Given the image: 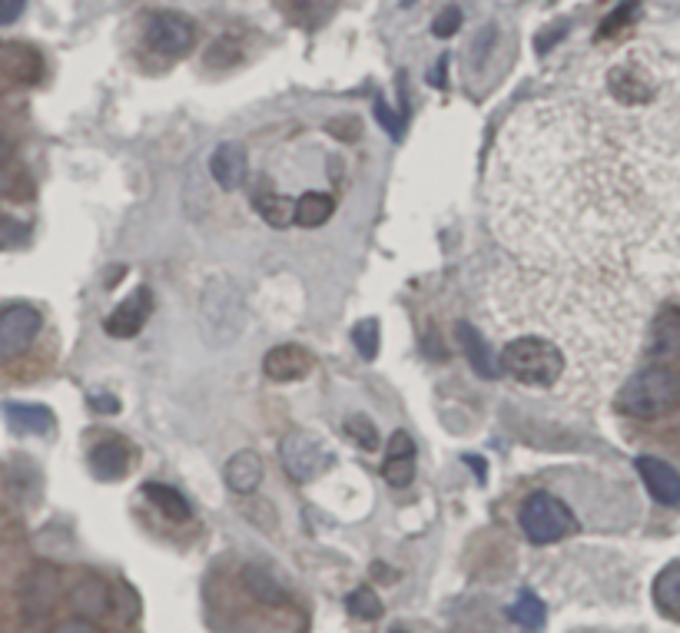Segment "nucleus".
<instances>
[{
    "label": "nucleus",
    "mask_w": 680,
    "mask_h": 633,
    "mask_svg": "<svg viewBox=\"0 0 680 633\" xmlns=\"http://www.w3.org/2000/svg\"><path fill=\"white\" fill-rule=\"evenodd\" d=\"M491 225L514 262L644 292L680 289V140L611 100H538L501 130Z\"/></svg>",
    "instance_id": "f257e3e1"
},
{
    "label": "nucleus",
    "mask_w": 680,
    "mask_h": 633,
    "mask_svg": "<svg viewBox=\"0 0 680 633\" xmlns=\"http://www.w3.org/2000/svg\"><path fill=\"white\" fill-rule=\"evenodd\" d=\"M488 302L504 339L538 335L564 355L558 392L571 405H594L614 389L661 309L644 292L514 259L494 269Z\"/></svg>",
    "instance_id": "f03ea898"
},
{
    "label": "nucleus",
    "mask_w": 680,
    "mask_h": 633,
    "mask_svg": "<svg viewBox=\"0 0 680 633\" xmlns=\"http://www.w3.org/2000/svg\"><path fill=\"white\" fill-rule=\"evenodd\" d=\"M680 405V369L668 362H654L634 372L618 392V412L638 422H658L678 412Z\"/></svg>",
    "instance_id": "7ed1b4c3"
},
{
    "label": "nucleus",
    "mask_w": 680,
    "mask_h": 633,
    "mask_svg": "<svg viewBox=\"0 0 680 633\" xmlns=\"http://www.w3.org/2000/svg\"><path fill=\"white\" fill-rule=\"evenodd\" d=\"M498 362H501V372L511 375L518 385H524V389H544V392L561 389L564 372H568L564 355H561L551 342H544V339H538V335L508 339Z\"/></svg>",
    "instance_id": "20e7f679"
},
{
    "label": "nucleus",
    "mask_w": 680,
    "mask_h": 633,
    "mask_svg": "<svg viewBox=\"0 0 680 633\" xmlns=\"http://www.w3.org/2000/svg\"><path fill=\"white\" fill-rule=\"evenodd\" d=\"M200 322L203 335L213 345H227L242 332V299L229 279H213L200 299Z\"/></svg>",
    "instance_id": "39448f33"
},
{
    "label": "nucleus",
    "mask_w": 680,
    "mask_h": 633,
    "mask_svg": "<svg viewBox=\"0 0 680 633\" xmlns=\"http://www.w3.org/2000/svg\"><path fill=\"white\" fill-rule=\"evenodd\" d=\"M521 528H524V537L531 544H554V541H564L568 534H574L578 521L561 498H554L548 491H534L521 508Z\"/></svg>",
    "instance_id": "423d86ee"
},
{
    "label": "nucleus",
    "mask_w": 680,
    "mask_h": 633,
    "mask_svg": "<svg viewBox=\"0 0 680 633\" xmlns=\"http://www.w3.org/2000/svg\"><path fill=\"white\" fill-rule=\"evenodd\" d=\"M60 601V571L53 564H37L20 587V614H23V633H40L47 617L53 614Z\"/></svg>",
    "instance_id": "0eeeda50"
},
{
    "label": "nucleus",
    "mask_w": 680,
    "mask_h": 633,
    "mask_svg": "<svg viewBox=\"0 0 680 633\" xmlns=\"http://www.w3.org/2000/svg\"><path fill=\"white\" fill-rule=\"evenodd\" d=\"M197 43V27L177 10H157L147 23V47L167 60L187 57Z\"/></svg>",
    "instance_id": "6e6552de"
},
{
    "label": "nucleus",
    "mask_w": 680,
    "mask_h": 633,
    "mask_svg": "<svg viewBox=\"0 0 680 633\" xmlns=\"http://www.w3.org/2000/svg\"><path fill=\"white\" fill-rule=\"evenodd\" d=\"M279 461L286 468V474L292 481H312L316 474H322L329 468V451L322 448V441L309 431H289L279 441Z\"/></svg>",
    "instance_id": "1a4fd4ad"
},
{
    "label": "nucleus",
    "mask_w": 680,
    "mask_h": 633,
    "mask_svg": "<svg viewBox=\"0 0 680 633\" xmlns=\"http://www.w3.org/2000/svg\"><path fill=\"white\" fill-rule=\"evenodd\" d=\"M40 332V312L33 305H7L0 309V362L17 359Z\"/></svg>",
    "instance_id": "9d476101"
},
{
    "label": "nucleus",
    "mask_w": 680,
    "mask_h": 633,
    "mask_svg": "<svg viewBox=\"0 0 680 633\" xmlns=\"http://www.w3.org/2000/svg\"><path fill=\"white\" fill-rule=\"evenodd\" d=\"M150 315H153V292H150V285H140L127 302H120V305L107 315L103 329H107V335H113V339H133V335L143 332V325H147Z\"/></svg>",
    "instance_id": "9b49d317"
},
{
    "label": "nucleus",
    "mask_w": 680,
    "mask_h": 633,
    "mask_svg": "<svg viewBox=\"0 0 680 633\" xmlns=\"http://www.w3.org/2000/svg\"><path fill=\"white\" fill-rule=\"evenodd\" d=\"M638 474H641V481L648 484V491H651V498H654L658 504L678 508L680 504V474L674 471V468H671V464H668V461L644 454V458H638Z\"/></svg>",
    "instance_id": "f8f14e48"
},
{
    "label": "nucleus",
    "mask_w": 680,
    "mask_h": 633,
    "mask_svg": "<svg viewBox=\"0 0 680 633\" xmlns=\"http://www.w3.org/2000/svg\"><path fill=\"white\" fill-rule=\"evenodd\" d=\"M262 372L272 382H299L312 372V355L302 345H276L266 352Z\"/></svg>",
    "instance_id": "ddd939ff"
},
{
    "label": "nucleus",
    "mask_w": 680,
    "mask_h": 633,
    "mask_svg": "<svg viewBox=\"0 0 680 633\" xmlns=\"http://www.w3.org/2000/svg\"><path fill=\"white\" fill-rule=\"evenodd\" d=\"M454 339L461 342V352H464L468 365H471L481 379H498V375H501V362H498L494 349L484 342V335H481L471 322H458V325H454Z\"/></svg>",
    "instance_id": "4468645a"
},
{
    "label": "nucleus",
    "mask_w": 680,
    "mask_h": 633,
    "mask_svg": "<svg viewBox=\"0 0 680 633\" xmlns=\"http://www.w3.org/2000/svg\"><path fill=\"white\" fill-rule=\"evenodd\" d=\"M210 173L220 190H239L249 177V157L239 143H220L210 157Z\"/></svg>",
    "instance_id": "2eb2a0df"
},
{
    "label": "nucleus",
    "mask_w": 680,
    "mask_h": 633,
    "mask_svg": "<svg viewBox=\"0 0 680 633\" xmlns=\"http://www.w3.org/2000/svg\"><path fill=\"white\" fill-rule=\"evenodd\" d=\"M386 481L392 488H409L416 478V441L409 438V431H396L389 441V461L382 468Z\"/></svg>",
    "instance_id": "dca6fc26"
},
{
    "label": "nucleus",
    "mask_w": 680,
    "mask_h": 633,
    "mask_svg": "<svg viewBox=\"0 0 680 633\" xmlns=\"http://www.w3.org/2000/svg\"><path fill=\"white\" fill-rule=\"evenodd\" d=\"M90 468H93V474L103 478V481L123 478L127 468H130V448H127V441H120V438L97 441V444L90 448Z\"/></svg>",
    "instance_id": "f3484780"
},
{
    "label": "nucleus",
    "mask_w": 680,
    "mask_h": 633,
    "mask_svg": "<svg viewBox=\"0 0 680 633\" xmlns=\"http://www.w3.org/2000/svg\"><path fill=\"white\" fill-rule=\"evenodd\" d=\"M70 604H73V611H77V617L93 621V617H103V614L110 611V591H107V584H103L100 577L90 574V577H83V581L73 584Z\"/></svg>",
    "instance_id": "a211bd4d"
},
{
    "label": "nucleus",
    "mask_w": 680,
    "mask_h": 633,
    "mask_svg": "<svg viewBox=\"0 0 680 633\" xmlns=\"http://www.w3.org/2000/svg\"><path fill=\"white\" fill-rule=\"evenodd\" d=\"M227 474V488L236 494H252L262 481V458L256 451H239L232 454L223 468Z\"/></svg>",
    "instance_id": "6ab92c4d"
},
{
    "label": "nucleus",
    "mask_w": 680,
    "mask_h": 633,
    "mask_svg": "<svg viewBox=\"0 0 680 633\" xmlns=\"http://www.w3.org/2000/svg\"><path fill=\"white\" fill-rule=\"evenodd\" d=\"M242 587L249 591L252 601H259V604H266V607H282V604H289V591H286L266 567L249 564V567L242 571Z\"/></svg>",
    "instance_id": "aec40b11"
},
{
    "label": "nucleus",
    "mask_w": 680,
    "mask_h": 633,
    "mask_svg": "<svg viewBox=\"0 0 680 633\" xmlns=\"http://www.w3.org/2000/svg\"><path fill=\"white\" fill-rule=\"evenodd\" d=\"M3 415L13 431L20 434H47L53 428V412L43 405H20V402H7Z\"/></svg>",
    "instance_id": "412c9836"
},
{
    "label": "nucleus",
    "mask_w": 680,
    "mask_h": 633,
    "mask_svg": "<svg viewBox=\"0 0 680 633\" xmlns=\"http://www.w3.org/2000/svg\"><path fill=\"white\" fill-rule=\"evenodd\" d=\"M651 352L654 355H674L680 352V309L674 305H664L658 309L654 315V325H651Z\"/></svg>",
    "instance_id": "4be33fe9"
},
{
    "label": "nucleus",
    "mask_w": 680,
    "mask_h": 633,
    "mask_svg": "<svg viewBox=\"0 0 680 633\" xmlns=\"http://www.w3.org/2000/svg\"><path fill=\"white\" fill-rule=\"evenodd\" d=\"M332 212H336V203H332V197H326V193H306V197L296 200V222H299L302 229L326 225V222L332 219Z\"/></svg>",
    "instance_id": "5701e85b"
},
{
    "label": "nucleus",
    "mask_w": 680,
    "mask_h": 633,
    "mask_svg": "<svg viewBox=\"0 0 680 633\" xmlns=\"http://www.w3.org/2000/svg\"><path fill=\"white\" fill-rule=\"evenodd\" d=\"M256 210H259V215H262L269 225H276V229H286L289 222H296V200L279 197V193H269V190L256 193Z\"/></svg>",
    "instance_id": "b1692460"
},
{
    "label": "nucleus",
    "mask_w": 680,
    "mask_h": 633,
    "mask_svg": "<svg viewBox=\"0 0 680 633\" xmlns=\"http://www.w3.org/2000/svg\"><path fill=\"white\" fill-rule=\"evenodd\" d=\"M143 494L170 518V521H187L193 511H190V501L180 494V491H173V488H167V484H147L143 488Z\"/></svg>",
    "instance_id": "393cba45"
},
{
    "label": "nucleus",
    "mask_w": 680,
    "mask_h": 633,
    "mask_svg": "<svg viewBox=\"0 0 680 633\" xmlns=\"http://www.w3.org/2000/svg\"><path fill=\"white\" fill-rule=\"evenodd\" d=\"M654 601H658L661 611L680 614V561L661 571V577L654 584Z\"/></svg>",
    "instance_id": "a878e982"
},
{
    "label": "nucleus",
    "mask_w": 680,
    "mask_h": 633,
    "mask_svg": "<svg viewBox=\"0 0 680 633\" xmlns=\"http://www.w3.org/2000/svg\"><path fill=\"white\" fill-rule=\"evenodd\" d=\"M508 614H511V621H514L518 627H524V631H541V627H544V614H548V611H544V604H541L534 594H528V591H524V594H521V597L511 604V611H508Z\"/></svg>",
    "instance_id": "bb28decb"
},
{
    "label": "nucleus",
    "mask_w": 680,
    "mask_h": 633,
    "mask_svg": "<svg viewBox=\"0 0 680 633\" xmlns=\"http://www.w3.org/2000/svg\"><path fill=\"white\" fill-rule=\"evenodd\" d=\"M346 607H349V614L359 617V621H379V617H382V597H379L372 587L352 591L349 601H346Z\"/></svg>",
    "instance_id": "cd10ccee"
},
{
    "label": "nucleus",
    "mask_w": 680,
    "mask_h": 633,
    "mask_svg": "<svg viewBox=\"0 0 680 633\" xmlns=\"http://www.w3.org/2000/svg\"><path fill=\"white\" fill-rule=\"evenodd\" d=\"M352 342H356L359 355L372 362V359L379 355V322H376V319H362V322L352 329Z\"/></svg>",
    "instance_id": "c85d7f7f"
},
{
    "label": "nucleus",
    "mask_w": 680,
    "mask_h": 633,
    "mask_svg": "<svg viewBox=\"0 0 680 633\" xmlns=\"http://www.w3.org/2000/svg\"><path fill=\"white\" fill-rule=\"evenodd\" d=\"M346 434H349L359 448H366V451H376V448H379V431H376V424L369 422V419H362V415H352V419L346 422Z\"/></svg>",
    "instance_id": "c756f323"
},
{
    "label": "nucleus",
    "mask_w": 680,
    "mask_h": 633,
    "mask_svg": "<svg viewBox=\"0 0 680 633\" xmlns=\"http://www.w3.org/2000/svg\"><path fill=\"white\" fill-rule=\"evenodd\" d=\"M458 23H461V10H458V7H449V10L439 13V20H436V37H452L454 30H458Z\"/></svg>",
    "instance_id": "7c9ffc66"
},
{
    "label": "nucleus",
    "mask_w": 680,
    "mask_h": 633,
    "mask_svg": "<svg viewBox=\"0 0 680 633\" xmlns=\"http://www.w3.org/2000/svg\"><path fill=\"white\" fill-rule=\"evenodd\" d=\"M50 633H100L97 631V624L93 621H83V617H70V621H63V624H57Z\"/></svg>",
    "instance_id": "2f4dec72"
},
{
    "label": "nucleus",
    "mask_w": 680,
    "mask_h": 633,
    "mask_svg": "<svg viewBox=\"0 0 680 633\" xmlns=\"http://www.w3.org/2000/svg\"><path fill=\"white\" fill-rule=\"evenodd\" d=\"M23 7H27V0H0V27L13 23L23 13Z\"/></svg>",
    "instance_id": "473e14b6"
},
{
    "label": "nucleus",
    "mask_w": 680,
    "mask_h": 633,
    "mask_svg": "<svg viewBox=\"0 0 680 633\" xmlns=\"http://www.w3.org/2000/svg\"><path fill=\"white\" fill-rule=\"evenodd\" d=\"M23 235V229L10 219H0V245H13Z\"/></svg>",
    "instance_id": "72a5a7b5"
},
{
    "label": "nucleus",
    "mask_w": 680,
    "mask_h": 633,
    "mask_svg": "<svg viewBox=\"0 0 680 633\" xmlns=\"http://www.w3.org/2000/svg\"><path fill=\"white\" fill-rule=\"evenodd\" d=\"M376 113H379V120H382V127H386L389 133H396V137L402 133V123H399V120H396V117H392V113H389V110H386L382 103L376 107Z\"/></svg>",
    "instance_id": "f704fd0d"
},
{
    "label": "nucleus",
    "mask_w": 680,
    "mask_h": 633,
    "mask_svg": "<svg viewBox=\"0 0 680 633\" xmlns=\"http://www.w3.org/2000/svg\"><path fill=\"white\" fill-rule=\"evenodd\" d=\"M90 409H93V412H107V415H113V412H120V402L100 395V399H90Z\"/></svg>",
    "instance_id": "c9c22d12"
},
{
    "label": "nucleus",
    "mask_w": 680,
    "mask_h": 633,
    "mask_svg": "<svg viewBox=\"0 0 680 633\" xmlns=\"http://www.w3.org/2000/svg\"><path fill=\"white\" fill-rule=\"evenodd\" d=\"M10 153H13V143H10V140H7V137L0 133V167H3L7 160H10Z\"/></svg>",
    "instance_id": "e433bc0d"
},
{
    "label": "nucleus",
    "mask_w": 680,
    "mask_h": 633,
    "mask_svg": "<svg viewBox=\"0 0 680 633\" xmlns=\"http://www.w3.org/2000/svg\"><path fill=\"white\" fill-rule=\"evenodd\" d=\"M392 633H406V631H392Z\"/></svg>",
    "instance_id": "4c0bfd02"
}]
</instances>
